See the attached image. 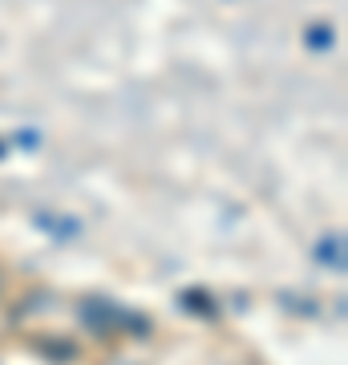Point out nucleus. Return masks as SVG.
<instances>
[{
    "mask_svg": "<svg viewBox=\"0 0 348 365\" xmlns=\"http://www.w3.org/2000/svg\"><path fill=\"white\" fill-rule=\"evenodd\" d=\"M81 317H85V325L97 329V333H114V329H150L146 317H134L126 309H117L114 300H85L81 304Z\"/></svg>",
    "mask_w": 348,
    "mask_h": 365,
    "instance_id": "obj_1",
    "label": "nucleus"
},
{
    "mask_svg": "<svg viewBox=\"0 0 348 365\" xmlns=\"http://www.w3.org/2000/svg\"><path fill=\"white\" fill-rule=\"evenodd\" d=\"M316 256H320L324 264H332V272H340V268H344V244H340V235H324Z\"/></svg>",
    "mask_w": 348,
    "mask_h": 365,
    "instance_id": "obj_2",
    "label": "nucleus"
}]
</instances>
